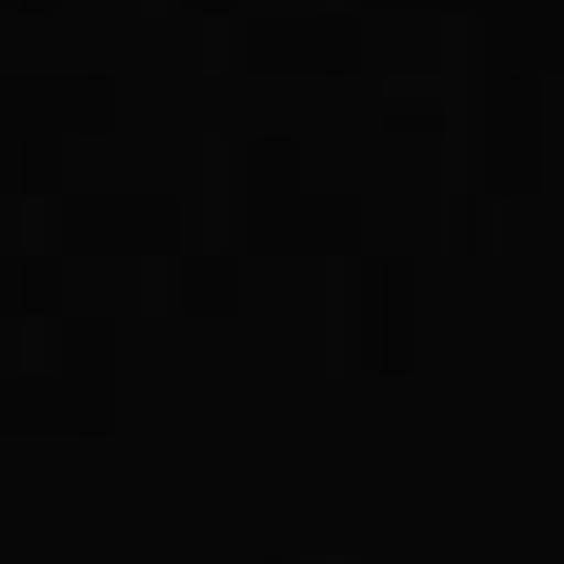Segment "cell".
Wrapping results in <instances>:
<instances>
[{
  "mask_svg": "<svg viewBox=\"0 0 564 564\" xmlns=\"http://www.w3.org/2000/svg\"><path fill=\"white\" fill-rule=\"evenodd\" d=\"M294 143L279 129H241L234 143H218V174H234L241 188H286L294 181Z\"/></svg>",
  "mask_w": 564,
  "mask_h": 564,
  "instance_id": "obj_1",
  "label": "cell"
},
{
  "mask_svg": "<svg viewBox=\"0 0 564 564\" xmlns=\"http://www.w3.org/2000/svg\"><path fill=\"white\" fill-rule=\"evenodd\" d=\"M241 294V271L226 257H174L159 271V302L166 308H234Z\"/></svg>",
  "mask_w": 564,
  "mask_h": 564,
  "instance_id": "obj_2",
  "label": "cell"
},
{
  "mask_svg": "<svg viewBox=\"0 0 564 564\" xmlns=\"http://www.w3.org/2000/svg\"><path fill=\"white\" fill-rule=\"evenodd\" d=\"M53 0H0V15H45Z\"/></svg>",
  "mask_w": 564,
  "mask_h": 564,
  "instance_id": "obj_3",
  "label": "cell"
},
{
  "mask_svg": "<svg viewBox=\"0 0 564 564\" xmlns=\"http://www.w3.org/2000/svg\"><path fill=\"white\" fill-rule=\"evenodd\" d=\"M174 8H226V0H174Z\"/></svg>",
  "mask_w": 564,
  "mask_h": 564,
  "instance_id": "obj_4",
  "label": "cell"
}]
</instances>
